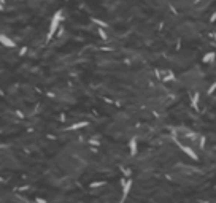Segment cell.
<instances>
[{
  "label": "cell",
  "mask_w": 216,
  "mask_h": 203,
  "mask_svg": "<svg viewBox=\"0 0 216 203\" xmlns=\"http://www.w3.org/2000/svg\"><path fill=\"white\" fill-rule=\"evenodd\" d=\"M62 14H64L62 10H57L56 13H54L53 19H51V24H49V32H48V37H46V43H49L51 38L56 35V32L59 29V24H60V21H62Z\"/></svg>",
  "instance_id": "6da1fadb"
},
{
  "label": "cell",
  "mask_w": 216,
  "mask_h": 203,
  "mask_svg": "<svg viewBox=\"0 0 216 203\" xmlns=\"http://www.w3.org/2000/svg\"><path fill=\"white\" fill-rule=\"evenodd\" d=\"M175 143L178 144V148H180L183 152H184V154H187V156H189L191 159H194V160H199V156H197V152L194 151L192 148H189V146H183V144H181V143H180V141H178V140H176V138H175Z\"/></svg>",
  "instance_id": "7a4b0ae2"
},
{
  "label": "cell",
  "mask_w": 216,
  "mask_h": 203,
  "mask_svg": "<svg viewBox=\"0 0 216 203\" xmlns=\"http://www.w3.org/2000/svg\"><path fill=\"white\" fill-rule=\"evenodd\" d=\"M130 189H132V179H126V181L123 183V197H121L119 203H124L126 201L127 195H129V192H130Z\"/></svg>",
  "instance_id": "3957f363"
},
{
  "label": "cell",
  "mask_w": 216,
  "mask_h": 203,
  "mask_svg": "<svg viewBox=\"0 0 216 203\" xmlns=\"http://www.w3.org/2000/svg\"><path fill=\"white\" fill-rule=\"evenodd\" d=\"M0 43H2L5 48H16V43L11 38H8L7 35H3V33H0Z\"/></svg>",
  "instance_id": "277c9868"
},
{
  "label": "cell",
  "mask_w": 216,
  "mask_h": 203,
  "mask_svg": "<svg viewBox=\"0 0 216 203\" xmlns=\"http://www.w3.org/2000/svg\"><path fill=\"white\" fill-rule=\"evenodd\" d=\"M129 149H130V156H137L138 152V144H137V140L132 138L129 141Z\"/></svg>",
  "instance_id": "5b68a950"
},
{
  "label": "cell",
  "mask_w": 216,
  "mask_h": 203,
  "mask_svg": "<svg viewBox=\"0 0 216 203\" xmlns=\"http://www.w3.org/2000/svg\"><path fill=\"white\" fill-rule=\"evenodd\" d=\"M87 126H89V122L87 121H81V122H76V124H73V126H70L68 130H76V129H83V127H87Z\"/></svg>",
  "instance_id": "8992f818"
},
{
  "label": "cell",
  "mask_w": 216,
  "mask_h": 203,
  "mask_svg": "<svg viewBox=\"0 0 216 203\" xmlns=\"http://www.w3.org/2000/svg\"><path fill=\"white\" fill-rule=\"evenodd\" d=\"M213 59H214V53H213V51H211V53H208V54H205V56H203V59H202V60H203V62H211Z\"/></svg>",
  "instance_id": "52a82bcc"
},
{
  "label": "cell",
  "mask_w": 216,
  "mask_h": 203,
  "mask_svg": "<svg viewBox=\"0 0 216 203\" xmlns=\"http://www.w3.org/2000/svg\"><path fill=\"white\" fill-rule=\"evenodd\" d=\"M92 21H94V24L100 26V27H102V29H107V27H108V24H107V22H103V21H100V19H97V18H94Z\"/></svg>",
  "instance_id": "ba28073f"
},
{
  "label": "cell",
  "mask_w": 216,
  "mask_h": 203,
  "mask_svg": "<svg viewBox=\"0 0 216 203\" xmlns=\"http://www.w3.org/2000/svg\"><path fill=\"white\" fill-rule=\"evenodd\" d=\"M97 32H99V35H100V38H103V40H107V32H105L103 29H102V27H100V29H97Z\"/></svg>",
  "instance_id": "9c48e42d"
},
{
  "label": "cell",
  "mask_w": 216,
  "mask_h": 203,
  "mask_svg": "<svg viewBox=\"0 0 216 203\" xmlns=\"http://www.w3.org/2000/svg\"><path fill=\"white\" fill-rule=\"evenodd\" d=\"M197 105H199V94H196V95L192 97V106H194L196 110H197Z\"/></svg>",
  "instance_id": "30bf717a"
},
{
  "label": "cell",
  "mask_w": 216,
  "mask_h": 203,
  "mask_svg": "<svg viewBox=\"0 0 216 203\" xmlns=\"http://www.w3.org/2000/svg\"><path fill=\"white\" fill-rule=\"evenodd\" d=\"M214 89H216V84L213 83V84H211V86H210V89H208V91H207V94H208V95H211V94L214 92Z\"/></svg>",
  "instance_id": "8fae6325"
},
{
  "label": "cell",
  "mask_w": 216,
  "mask_h": 203,
  "mask_svg": "<svg viewBox=\"0 0 216 203\" xmlns=\"http://www.w3.org/2000/svg\"><path fill=\"white\" fill-rule=\"evenodd\" d=\"M103 184H105L103 181H99V183H92V184H91V187H100V186H103Z\"/></svg>",
  "instance_id": "7c38bea8"
},
{
  "label": "cell",
  "mask_w": 216,
  "mask_h": 203,
  "mask_svg": "<svg viewBox=\"0 0 216 203\" xmlns=\"http://www.w3.org/2000/svg\"><path fill=\"white\" fill-rule=\"evenodd\" d=\"M200 148H205V137H200Z\"/></svg>",
  "instance_id": "4fadbf2b"
},
{
  "label": "cell",
  "mask_w": 216,
  "mask_h": 203,
  "mask_svg": "<svg viewBox=\"0 0 216 203\" xmlns=\"http://www.w3.org/2000/svg\"><path fill=\"white\" fill-rule=\"evenodd\" d=\"M26 53H27V48H26V46H24V48H23V49H21V51H19V56H24V54H26Z\"/></svg>",
  "instance_id": "5bb4252c"
},
{
  "label": "cell",
  "mask_w": 216,
  "mask_h": 203,
  "mask_svg": "<svg viewBox=\"0 0 216 203\" xmlns=\"http://www.w3.org/2000/svg\"><path fill=\"white\" fill-rule=\"evenodd\" d=\"M37 203H46L45 198H40V197H37Z\"/></svg>",
  "instance_id": "9a60e30c"
},
{
  "label": "cell",
  "mask_w": 216,
  "mask_h": 203,
  "mask_svg": "<svg viewBox=\"0 0 216 203\" xmlns=\"http://www.w3.org/2000/svg\"><path fill=\"white\" fill-rule=\"evenodd\" d=\"M3 181H5V179H3L2 176H0V183H3Z\"/></svg>",
  "instance_id": "2e32d148"
}]
</instances>
